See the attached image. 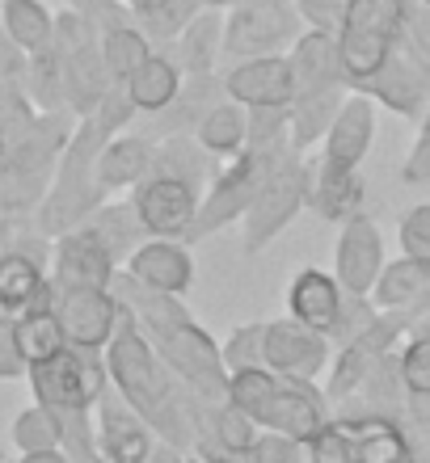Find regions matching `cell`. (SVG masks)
I'll use <instances>...</instances> for the list:
<instances>
[{
  "label": "cell",
  "mask_w": 430,
  "mask_h": 463,
  "mask_svg": "<svg viewBox=\"0 0 430 463\" xmlns=\"http://www.w3.org/2000/svg\"><path fill=\"white\" fill-rule=\"evenodd\" d=\"M106 366H110V383L119 388V396L157 430V439L169 447H182L195 459V430L203 417V404L211 401L195 396L173 375V366L157 354V345L148 342V333L139 329L127 307L110 345H106Z\"/></svg>",
  "instance_id": "obj_1"
},
{
  "label": "cell",
  "mask_w": 430,
  "mask_h": 463,
  "mask_svg": "<svg viewBox=\"0 0 430 463\" xmlns=\"http://www.w3.org/2000/svg\"><path fill=\"white\" fill-rule=\"evenodd\" d=\"M114 295H119V304L136 317V325L148 333V342L157 345V354L173 366V375L182 379L186 388L211 404L228 401L224 345L190 317V307H186L177 295L148 291L144 282H136L127 269H119Z\"/></svg>",
  "instance_id": "obj_2"
},
{
  "label": "cell",
  "mask_w": 430,
  "mask_h": 463,
  "mask_svg": "<svg viewBox=\"0 0 430 463\" xmlns=\"http://www.w3.org/2000/svg\"><path fill=\"white\" fill-rule=\"evenodd\" d=\"M228 401L245 409L262 430L291 434L308 442L333 417V404L320 388V379H291L271 366H245L228 375Z\"/></svg>",
  "instance_id": "obj_3"
},
{
  "label": "cell",
  "mask_w": 430,
  "mask_h": 463,
  "mask_svg": "<svg viewBox=\"0 0 430 463\" xmlns=\"http://www.w3.org/2000/svg\"><path fill=\"white\" fill-rule=\"evenodd\" d=\"M72 110H43L30 131L0 156V220H34L47 198L68 139L76 131Z\"/></svg>",
  "instance_id": "obj_4"
},
{
  "label": "cell",
  "mask_w": 430,
  "mask_h": 463,
  "mask_svg": "<svg viewBox=\"0 0 430 463\" xmlns=\"http://www.w3.org/2000/svg\"><path fill=\"white\" fill-rule=\"evenodd\" d=\"M110 139H114V131L98 114H85V118L76 122L72 139H68V147H63V156H60V169H55V182H51L47 198H43V207L34 215L43 236L55 241L63 232L81 228L101 203H110L106 185L98 182V156Z\"/></svg>",
  "instance_id": "obj_5"
},
{
  "label": "cell",
  "mask_w": 430,
  "mask_h": 463,
  "mask_svg": "<svg viewBox=\"0 0 430 463\" xmlns=\"http://www.w3.org/2000/svg\"><path fill=\"white\" fill-rule=\"evenodd\" d=\"M414 0H346V17L338 30V60L350 89H363L397 51L409 25Z\"/></svg>",
  "instance_id": "obj_6"
},
{
  "label": "cell",
  "mask_w": 430,
  "mask_h": 463,
  "mask_svg": "<svg viewBox=\"0 0 430 463\" xmlns=\"http://www.w3.org/2000/svg\"><path fill=\"white\" fill-rule=\"evenodd\" d=\"M308 190H312V156L308 152H287L266 177L262 194L253 198V207L245 211V220H241V241H245L249 257L266 253L295 223V215L308 211Z\"/></svg>",
  "instance_id": "obj_7"
},
{
  "label": "cell",
  "mask_w": 430,
  "mask_h": 463,
  "mask_svg": "<svg viewBox=\"0 0 430 463\" xmlns=\"http://www.w3.org/2000/svg\"><path fill=\"white\" fill-rule=\"evenodd\" d=\"M55 55H60L63 72V101L76 118H85L114 89V76L106 68V55H101V34L72 5L55 13Z\"/></svg>",
  "instance_id": "obj_8"
},
{
  "label": "cell",
  "mask_w": 430,
  "mask_h": 463,
  "mask_svg": "<svg viewBox=\"0 0 430 463\" xmlns=\"http://www.w3.org/2000/svg\"><path fill=\"white\" fill-rule=\"evenodd\" d=\"M287 152H258V147H245L241 156L224 160L220 173H215V182H211L207 194H203V207H198V220H195V228H190V236H186V244L207 241V236L228 228V223L245 220V211L253 207V198L262 194L266 177H271L274 165Z\"/></svg>",
  "instance_id": "obj_9"
},
{
  "label": "cell",
  "mask_w": 430,
  "mask_h": 463,
  "mask_svg": "<svg viewBox=\"0 0 430 463\" xmlns=\"http://www.w3.org/2000/svg\"><path fill=\"white\" fill-rule=\"evenodd\" d=\"M304 22L291 0H233L224 5V63L287 55Z\"/></svg>",
  "instance_id": "obj_10"
},
{
  "label": "cell",
  "mask_w": 430,
  "mask_h": 463,
  "mask_svg": "<svg viewBox=\"0 0 430 463\" xmlns=\"http://www.w3.org/2000/svg\"><path fill=\"white\" fill-rule=\"evenodd\" d=\"M358 93H368L376 106L401 114V118H414V122L430 110V34L418 25L414 13H409L406 34H401L397 51L388 55V63Z\"/></svg>",
  "instance_id": "obj_11"
},
{
  "label": "cell",
  "mask_w": 430,
  "mask_h": 463,
  "mask_svg": "<svg viewBox=\"0 0 430 463\" xmlns=\"http://www.w3.org/2000/svg\"><path fill=\"white\" fill-rule=\"evenodd\" d=\"M25 379H30L38 404H47L55 413H76V409H93L101 401V392L110 388V366H106V354L68 345L47 363L30 366Z\"/></svg>",
  "instance_id": "obj_12"
},
{
  "label": "cell",
  "mask_w": 430,
  "mask_h": 463,
  "mask_svg": "<svg viewBox=\"0 0 430 463\" xmlns=\"http://www.w3.org/2000/svg\"><path fill=\"white\" fill-rule=\"evenodd\" d=\"M51 307L68 333V345L76 350L106 354L119 320H123V304H119L114 287H55L51 282Z\"/></svg>",
  "instance_id": "obj_13"
},
{
  "label": "cell",
  "mask_w": 430,
  "mask_h": 463,
  "mask_svg": "<svg viewBox=\"0 0 430 463\" xmlns=\"http://www.w3.org/2000/svg\"><path fill=\"white\" fill-rule=\"evenodd\" d=\"M131 203H136L148 236H160V241H186L190 228H195V220H198V207H203V190L190 185V182H182V177L148 173L144 182L131 190Z\"/></svg>",
  "instance_id": "obj_14"
},
{
  "label": "cell",
  "mask_w": 430,
  "mask_h": 463,
  "mask_svg": "<svg viewBox=\"0 0 430 463\" xmlns=\"http://www.w3.org/2000/svg\"><path fill=\"white\" fill-rule=\"evenodd\" d=\"M93 426H98V455L101 463H148L160 447L157 430L119 396V388H106L93 404Z\"/></svg>",
  "instance_id": "obj_15"
},
{
  "label": "cell",
  "mask_w": 430,
  "mask_h": 463,
  "mask_svg": "<svg viewBox=\"0 0 430 463\" xmlns=\"http://www.w3.org/2000/svg\"><path fill=\"white\" fill-rule=\"evenodd\" d=\"M384 266H388V257H384L380 223L371 220L368 211L346 220L338 228V241H333V274H338V282L350 295H371Z\"/></svg>",
  "instance_id": "obj_16"
},
{
  "label": "cell",
  "mask_w": 430,
  "mask_h": 463,
  "mask_svg": "<svg viewBox=\"0 0 430 463\" xmlns=\"http://www.w3.org/2000/svg\"><path fill=\"white\" fill-rule=\"evenodd\" d=\"M333 363V342L295 317L266 320V366L291 379H325Z\"/></svg>",
  "instance_id": "obj_17"
},
{
  "label": "cell",
  "mask_w": 430,
  "mask_h": 463,
  "mask_svg": "<svg viewBox=\"0 0 430 463\" xmlns=\"http://www.w3.org/2000/svg\"><path fill=\"white\" fill-rule=\"evenodd\" d=\"M258 439L262 426L233 401L203 404V417L195 430V463H249Z\"/></svg>",
  "instance_id": "obj_18"
},
{
  "label": "cell",
  "mask_w": 430,
  "mask_h": 463,
  "mask_svg": "<svg viewBox=\"0 0 430 463\" xmlns=\"http://www.w3.org/2000/svg\"><path fill=\"white\" fill-rule=\"evenodd\" d=\"M119 269L123 266L114 261V253L85 223L51 241V282L55 287H114Z\"/></svg>",
  "instance_id": "obj_19"
},
{
  "label": "cell",
  "mask_w": 430,
  "mask_h": 463,
  "mask_svg": "<svg viewBox=\"0 0 430 463\" xmlns=\"http://www.w3.org/2000/svg\"><path fill=\"white\" fill-rule=\"evenodd\" d=\"M338 417L350 421L355 430V447H358V463H426L414 430L406 417L393 413H368V409H333Z\"/></svg>",
  "instance_id": "obj_20"
},
{
  "label": "cell",
  "mask_w": 430,
  "mask_h": 463,
  "mask_svg": "<svg viewBox=\"0 0 430 463\" xmlns=\"http://www.w3.org/2000/svg\"><path fill=\"white\" fill-rule=\"evenodd\" d=\"M224 93L241 101L245 110H266V106H291L295 80L287 55H258V60L224 63Z\"/></svg>",
  "instance_id": "obj_21"
},
{
  "label": "cell",
  "mask_w": 430,
  "mask_h": 463,
  "mask_svg": "<svg viewBox=\"0 0 430 463\" xmlns=\"http://www.w3.org/2000/svg\"><path fill=\"white\" fill-rule=\"evenodd\" d=\"M123 269L136 282H144L148 291L177 295V299H186V291L195 287V257H190V244L186 241H160V236H148L136 253L127 257Z\"/></svg>",
  "instance_id": "obj_22"
},
{
  "label": "cell",
  "mask_w": 430,
  "mask_h": 463,
  "mask_svg": "<svg viewBox=\"0 0 430 463\" xmlns=\"http://www.w3.org/2000/svg\"><path fill=\"white\" fill-rule=\"evenodd\" d=\"M376 101L368 93H358L350 89L342 101V110L333 118V127L325 131L320 139V160H330V165H346V169H363V160H368L371 144H376Z\"/></svg>",
  "instance_id": "obj_23"
},
{
  "label": "cell",
  "mask_w": 430,
  "mask_h": 463,
  "mask_svg": "<svg viewBox=\"0 0 430 463\" xmlns=\"http://www.w3.org/2000/svg\"><path fill=\"white\" fill-rule=\"evenodd\" d=\"M308 211L325 223L355 220L368 211V177L363 169H346V165H330V160L312 156V190H308Z\"/></svg>",
  "instance_id": "obj_24"
},
{
  "label": "cell",
  "mask_w": 430,
  "mask_h": 463,
  "mask_svg": "<svg viewBox=\"0 0 430 463\" xmlns=\"http://www.w3.org/2000/svg\"><path fill=\"white\" fill-rule=\"evenodd\" d=\"M346 295L350 291L338 282L333 269L304 266V269H295L291 287H287V317H295L300 325H308V329H317L330 337L338 317H342V307H346Z\"/></svg>",
  "instance_id": "obj_25"
},
{
  "label": "cell",
  "mask_w": 430,
  "mask_h": 463,
  "mask_svg": "<svg viewBox=\"0 0 430 463\" xmlns=\"http://www.w3.org/2000/svg\"><path fill=\"white\" fill-rule=\"evenodd\" d=\"M228 98L224 93V72H211V76H186L182 93L165 106L160 114H148L139 118V131L152 135V139H169V135H195L198 122L207 118L211 106H220Z\"/></svg>",
  "instance_id": "obj_26"
},
{
  "label": "cell",
  "mask_w": 430,
  "mask_h": 463,
  "mask_svg": "<svg viewBox=\"0 0 430 463\" xmlns=\"http://www.w3.org/2000/svg\"><path fill=\"white\" fill-rule=\"evenodd\" d=\"M295 80V98H312V93H330V89H350L342 76V60H338V34H320V30H304L295 38V47L287 51Z\"/></svg>",
  "instance_id": "obj_27"
},
{
  "label": "cell",
  "mask_w": 430,
  "mask_h": 463,
  "mask_svg": "<svg viewBox=\"0 0 430 463\" xmlns=\"http://www.w3.org/2000/svg\"><path fill=\"white\" fill-rule=\"evenodd\" d=\"M152 160H157V139L144 135L139 127L114 135L110 144L101 147L98 156V182L106 185V194H123V190H136L152 173Z\"/></svg>",
  "instance_id": "obj_28"
},
{
  "label": "cell",
  "mask_w": 430,
  "mask_h": 463,
  "mask_svg": "<svg viewBox=\"0 0 430 463\" xmlns=\"http://www.w3.org/2000/svg\"><path fill=\"white\" fill-rule=\"evenodd\" d=\"M182 85H186V68H182V60H177L173 43H165V47H157L144 63H139L136 72H131L127 93H131V101H136L139 118H148V114L165 110V106L182 93Z\"/></svg>",
  "instance_id": "obj_29"
},
{
  "label": "cell",
  "mask_w": 430,
  "mask_h": 463,
  "mask_svg": "<svg viewBox=\"0 0 430 463\" xmlns=\"http://www.w3.org/2000/svg\"><path fill=\"white\" fill-rule=\"evenodd\" d=\"M38 304H51V266L30 253L0 257V312L22 317Z\"/></svg>",
  "instance_id": "obj_30"
},
{
  "label": "cell",
  "mask_w": 430,
  "mask_h": 463,
  "mask_svg": "<svg viewBox=\"0 0 430 463\" xmlns=\"http://www.w3.org/2000/svg\"><path fill=\"white\" fill-rule=\"evenodd\" d=\"M173 51H177L186 76L224 72V5H207L198 13L195 22L177 34Z\"/></svg>",
  "instance_id": "obj_31"
},
{
  "label": "cell",
  "mask_w": 430,
  "mask_h": 463,
  "mask_svg": "<svg viewBox=\"0 0 430 463\" xmlns=\"http://www.w3.org/2000/svg\"><path fill=\"white\" fill-rule=\"evenodd\" d=\"M350 409H368V413H393L406 417L409 413V388H406V371H401V345L388 350L380 363L368 371V379L358 383V392L350 396ZM342 409V404H338Z\"/></svg>",
  "instance_id": "obj_32"
},
{
  "label": "cell",
  "mask_w": 430,
  "mask_h": 463,
  "mask_svg": "<svg viewBox=\"0 0 430 463\" xmlns=\"http://www.w3.org/2000/svg\"><path fill=\"white\" fill-rule=\"evenodd\" d=\"M85 228L93 232L106 249H110L119 266H127V257H131L139 244L148 241V228H144V220H139V211H136V203H131V198H127V203H123V198L101 203V207L85 220Z\"/></svg>",
  "instance_id": "obj_33"
},
{
  "label": "cell",
  "mask_w": 430,
  "mask_h": 463,
  "mask_svg": "<svg viewBox=\"0 0 430 463\" xmlns=\"http://www.w3.org/2000/svg\"><path fill=\"white\" fill-rule=\"evenodd\" d=\"M426 282H430V261L426 257L401 253L397 261L384 266V274H380V282H376L371 299H376V307H384V312H401V317L409 320L414 304H418L422 291H426ZM409 325H414V320H409Z\"/></svg>",
  "instance_id": "obj_34"
},
{
  "label": "cell",
  "mask_w": 430,
  "mask_h": 463,
  "mask_svg": "<svg viewBox=\"0 0 430 463\" xmlns=\"http://www.w3.org/2000/svg\"><path fill=\"white\" fill-rule=\"evenodd\" d=\"M152 173L182 177V182L198 185V190L207 194V185L215 182V173H220V160L211 156V152L198 144L195 135H169V139H157V160H152Z\"/></svg>",
  "instance_id": "obj_35"
},
{
  "label": "cell",
  "mask_w": 430,
  "mask_h": 463,
  "mask_svg": "<svg viewBox=\"0 0 430 463\" xmlns=\"http://www.w3.org/2000/svg\"><path fill=\"white\" fill-rule=\"evenodd\" d=\"M195 139L207 147L220 165H224V160H233V156H241V152H245V144H249V110L241 106V101L224 98L220 106H211V110H207V118L198 122Z\"/></svg>",
  "instance_id": "obj_36"
},
{
  "label": "cell",
  "mask_w": 430,
  "mask_h": 463,
  "mask_svg": "<svg viewBox=\"0 0 430 463\" xmlns=\"http://www.w3.org/2000/svg\"><path fill=\"white\" fill-rule=\"evenodd\" d=\"M0 25L25 55L55 47V13L43 0H0Z\"/></svg>",
  "instance_id": "obj_37"
},
{
  "label": "cell",
  "mask_w": 430,
  "mask_h": 463,
  "mask_svg": "<svg viewBox=\"0 0 430 463\" xmlns=\"http://www.w3.org/2000/svg\"><path fill=\"white\" fill-rule=\"evenodd\" d=\"M350 89H330V93H312V98H295L287 106V118H291V147L295 152H312L320 147L325 131L333 127L338 110H342V101Z\"/></svg>",
  "instance_id": "obj_38"
},
{
  "label": "cell",
  "mask_w": 430,
  "mask_h": 463,
  "mask_svg": "<svg viewBox=\"0 0 430 463\" xmlns=\"http://www.w3.org/2000/svg\"><path fill=\"white\" fill-rule=\"evenodd\" d=\"M13 320H17V350H22L25 366H38V363H47V358H55L60 350H68V333H63L51 304H38Z\"/></svg>",
  "instance_id": "obj_39"
},
{
  "label": "cell",
  "mask_w": 430,
  "mask_h": 463,
  "mask_svg": "<svg viewBox=\"0 0 430 463\" xmlns=\"http://www.w3.org/2000/svg\"><path fill=\"white\" fill-rule=\"evenodd\" d=\"M152 51H157V43H152L136 22H123V25H114V30L101 34V55H106V68H110L114 85H127L131 72H136Z\"/></svg>",
  "instance_id": "obj_40"
},
{
  "label": "cell",
  "mask_w": 430,
  "mask_h": 463,
  "mask_svg": "<svg viewBox=\"0 0 430 463\" xmlns=\"http://www.w3.org/2000/svg\"><path fill=\"white\" fill-rule=\"evenodd\" d=\"M9 442L17 455L63 447V426H60V417H55V409H47V404H38V401L30 404V409H22L9 426Z\"/></svg>",
  "instance_id": "obj_41"
},
{
  "label": "cell",
  "mask_w": 430,
  "mask_h": 463,
  "mask_svg": "<svg viewBox=\"0 0 430 463\" xmlns=\"http://www.w3.org/2000/svg\"><path fill=\"white\" fill-rule=\"evenodd\" d=\"M207 5H215V0H160L157 9H148L144 17H136V25L157 47H165V43H177V34H182Z\"/></svg>",
  "instance_id": "obj_42"
},
{
  "label": "cell",
  "mask_w": 430,
  "mask_h": 463,
  "mask_svg": "<svg viewBox=\"0 0 430 463\" xmlns=\"http://www.w3.org/2000/svg\"><path fill=\"white\" fill-rule=\"evenodd\" d=\"M401 371H406L409 388V413H430V337L426 333H409L401 342Z\"/></svg>",
  "instance_id": "obj_43"
},
{
  "label": "cell",
  "mask_w": 430,
  "mask_h": 463,
  "mask_svg": "<svg viewBox=\"0 0 430 463\" xmlns=\"http://www.w3.org/2000/svg\"><path fill=\"white\" fill-rule=\"evenodd\" d=\"M25 89H30V98H34L38 110H68V101H63V72H60V55H55V47L30 55Z\"/></svg>",
  "instance_id": "obj_44"
},
{
  "label": "cell",
  "mask_w": 430,
  "mask_h": 463,
  "mask_svg": "<svg viewBox=\"0 0 430 463\" xmlns=\"http://www.w3.org/2000/svg\"><path fill=\"white\" fill-rule=\"evenodd\" d=\"M220 345H224L228 375H233V371H245V366H266V320H245V325H236Z\"/></svg>",
  "instance_id": "obj_45"
},
{
  "label": "cell",
  "mask_w": 430,
  "mask_h": 463,
  "mask_svg": "<svg viewBox=\"0 0 430 463\" xmlns=\"http://www.w3.org/2000/svg\"><path fill=\"white\" fill-rule=\"evenodd\" d=\"M376 317H380V307H376V299H371V295H346L342 317H338V325H333V333H330L333 350H338V345H346V342H355L358 333L368 329Z\"/></svg>",
  "instance_id": "obj_46"
},
{
  "label": "cell",
  "mask_w": 430,
  "mask_h": 463,
  "mask_svg": "<svg viewBox=\"0 0 430 463\" xmlns=\"http://www.w3.org/2000/svg\"><path fill=\"white\" fill-rule=\"evenodd\" d=\"M430 182V110L418 118V135L401 160V185H426Z\"/></svg>",
  "instance_id": "obj_47"
},
{
  "label": "cell",
  "mask_w": 430,
  "mask_h": 463,
  "mask_svg": "<svg viewBox=\"0 0 430 463\" xmlns=\"http://www.w3.org/2000/svg\"><path fill=\"white\" fill-rule=\"evenodd\" d=\"M249 463H308L304 442L291 439V434H274V430H262V439L253 442V455Z\"/></svg>",
  "instance_id": "obj_48"
},
{
  "label": "cell",
  "mask_w": 430,
  "mask_h": 463,
  "mask_svg": "<svg viewBox=\"0 0 430 463\" xmlns=\"http://www.w3.org/2000/svg\"><path fill=\"white\" fill-rule=\"evenodd\" d=\"M401 232V253L409 257H426L430 261V203H418V207H409L397 223Z\"/></svg>",
  "instance_id": "obj_49"
},
{
  "label": "cell",
  "mask_w": 430,
  "mask_h": 463,
  "mask_svg": "<svg viewBox=\"0 0 430 463\" xmlns=\"http://www.w3.org/2000/svg\"><path fill=\"white\" fill-rule=\"evenodd\" d=\"M304 30H320V34H338L346 17V0H291Z\"/></svg>",
  "instance_id": "obj_50"
},
{
  "label": "cell",
  "mask_w": 430,
  "mask_h": 463,
  "mask_svg": "<svg viewBox=\"0 0 430 463\" xmlns=\"http://www.w3.org/2000/svg\"><path fill=\"white\" fill-rule=\"evenodd\" d=\"M30 366H25L22 350H17V320L9 312H0V379H25Z\"/></svg>",
  "instance_id": "obj_51"
},
{
  "label": "cell",
  "mask_w": 430,
  "mask_h": 463,
  "mask_svg": "<svg viewBox=\"0 0 430 463\" xmlns=\"http://www.w3.org/2000/svg\"><path fill=\"white\" fill-rule=\"evenodd\" d=\"M406 421H409V430H414V439H418L422 455H426V463H430V413H406Z\"/></svg>",
  "instance_id": "obj_52"
},
{
  "label": "cell",
  "mask_w": 430,
  "mask_h": 463,
  "mask_svg": "<svg viewBox=\"0 0 430 463\" xmlns=\"http://www.w3.org/2000/svg\"><path fill=\"white\" fill-rule=\"evenodd\" d=\"M13 463H72V455L63 447H47V451H22Z\"/></svg>",
  "instance_id": "obj_53"
},
{
  "label": "cell",
  "mask_w": 430,
  "mask_h": 463,
  "mask_svg": "<svg viewBox=\"0 0 430 463\" xmlns=\"http://www.w3.org/2000/svg\"><path fill=\"white\" fill-rule=\"evenodd\" d=\"M148 463H195V459H190V455H186L182 447H169V442H160V447L152 451V459H148Z\"/></svg>",
  "instance_id": "obj_54"
},
{
  "label": "cell",
  "mask_w": 430,
  "mask_h": 463,
  "mask_svg": "<svg viewBox=\"0 0 430 463\" xmlns=\"http://www.w3.org/2000/svg\"><path fill=\"white\" fill-rule=\"evenodd\" d=\"M160 0H127V9H131V17H144L148 9H157Z\"/></svg>",
  "instance_id": "obj_55"
},
{
  "label": "cell",
  "mask_w": 430,
  "mask_h": 463,
  "mask_svg": "<svg viewBox=\"0 0 430 463\" xmlns=\"http://www.w3.org/2000/svg\"><path fill=\"white\" fill-rule=\"evenodd\" d=\"M414 329H418V333H426V337H430V317H422L418 325H414Z\"/></svg>",
  "instance_id": "obj_56"
},
{
  "label": "cell",
  "mask_w": 430,
  "mask_h": 463,
  "mask_svg": "<svg viewBox=\"0 0 430 463\" xmlns=\"http://www.w3.org/2000/svg\"><path fill=\"white\" fill-rule=\"evenodd\" d=\"M5 253H9V249H5V236H0V257H5Z\"/></svg>",
  "instance_id": "obj_57"
},
{
  "label": "cell",
  "mask_w": 430,
  "mask_h": 463,
  "mask_svg": "<svg viewBox=\"0 0 430 463\" xmlns=\"http://www.w3.org/2000/svg\"><path fill=\"white\" fill-rule=\"evenodd\" d=\"M0 463H9V455H5V451H0Z\"/></svg>",
  "instance_id": "obj_58"
},
{
  "label": "cell",
  "mask_w": 430,
  "mask_h": 463,
  "mask_svg": "<svg viewBox=\"0 0 430 463\" xmlns=\"http://www.w3.org/2000/svg\"><path fill=\"white\" fill-rule=\"evenodd\" d=\"M215 5H224V0H215Z\"/></svg>",
  "instance_id": "obj_59"
}]
</instances>
